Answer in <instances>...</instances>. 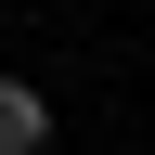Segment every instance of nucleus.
<instances>
[{"instance_id":"obj_1","label":"nucleus","mask_w":155,"mask_h":155,"mask_svg":"<svg viewBox=\"0 0 155 155\" xmlns=\"http://www.w3.org/2000/svg\"><path fill=\"white\" fill-rule=\"evenodd\" d=\"M39 142H52V104L26 78H0V155H39Z\"/></svg>"}]
</instances>
